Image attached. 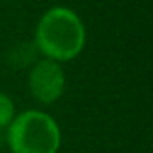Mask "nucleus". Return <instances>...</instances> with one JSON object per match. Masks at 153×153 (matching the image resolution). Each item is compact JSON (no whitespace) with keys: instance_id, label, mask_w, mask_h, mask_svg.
Wrapping results in <instances>:
<instances>
[{"instance_id":"3","label":"nucleus","mask_w":153,"mask_h":153,"mask_svg":"<svg viewBox=\"0 0 153 153\" xmlns=\"http://www.w3.org/2000/svg\"><path fill=\"white\" fill-rule=\"evenodd\" d=\"M29 88L33 97L40 103H54L59 99L65 90V74L58 61H36L29 72Z\"/></svg>"},{"instance_id":"1","label":"nucleus","mask_w":153,"mask_h":153,"mask_svg":"<svg viewBox=\"0 0 153 153\" xmlns=\"http://www.w3.org/2000/svg\"><path fill=\"white\" fill-rule=\"evenodd\" d=\"M34 43L47 59L67 61L83 51L85 27L74 11L67 7H52L38 22Z\"/></svg>"},{"instance_id":"2","label":"nucleus","mask_w":153,"mask_h":153,"mask_svg":"<svg viewBox=\"0 0 153 153\" xmlns=\"http://www.w3.org/2000/svg\"><path fill=\"white\" fill-rule=\"evenodd\" d=\"M7 142L13 153H56L59 128L51 115L29 110L11 121Z\"/></svg>"},{"instance_id":"4","label":"nucleus","mask_w":153,"mask_h":153,"mask_svg":"<svg viewBox=\"0 0 153 153\" xmlns=\"http://www.w3.org/2000/svg\"><path fill=\"white\" fill-rule=\"evenodd\" d=\"M13 115H15V106H13V101H11L6 94L0 92V130L11 124Z\"/></svg>"}]
</instances>
